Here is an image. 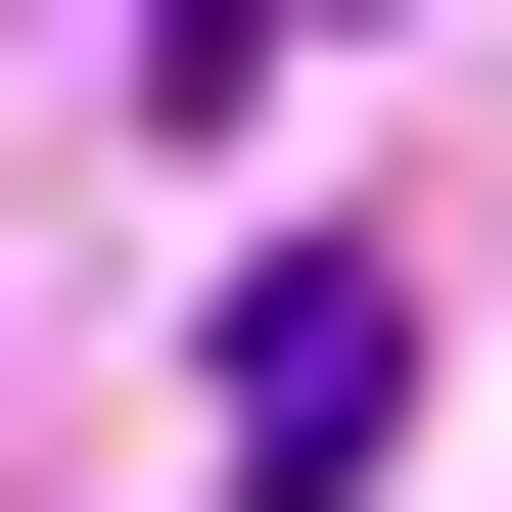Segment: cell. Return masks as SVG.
<instances>
[{
	"instance_id": "7a4b0ae2",
	"label": "cell",
	"mask_w": 512,
	"mask_h": 512,
	"mask_svg": "<svg viewBox=\"0 0 512 512\" xmlns=\"http://www.w3.org/2000/svg\"><path fill=\"white\" fill-rule=\"evenodd\" d=\"M280 47H326V0H140V94H187V140H233V94H280Z\"/></svg>"
},
{
	"instance_id": "6da1fadb",
	"label": "cell",
	"mask_w": 512,
	"mask_h": 512,
	"mask_svg": "<svg viewBox=\"0 0 512 512\" xmlns=\"http://www.w3.org/2000/svg\"><path fill=\"white\" fill-rule=\"evenodd\" d=\"M373 419H419V280H373V233H280V280H233V512H326Z\"/></svg>"
}]
</instances>
